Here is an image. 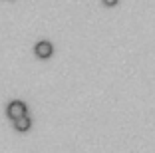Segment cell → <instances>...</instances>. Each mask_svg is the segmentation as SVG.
<instances>
[{"label": "cell", "mask_w": 155, "mask_h": 153, "mask_svg": "<svg viewBox=\"0 0 155 153\" xmlns=\"http://www.w3.org/2000/svg\"><path fill=\"white\" fill-rule=\"evenodd\" d=\"M30 125H32V119L28 115H22V117H18V119H14V127L18 131H28Z\"/></svg>", "instance_id": "cell-3"}, {"label": "cell", "mask_w": 155, "mask_h": 153, "mask_svg": "<svg viewBox=\"0 0 155 153\" xmlns=\"http://www.w3.org/2000/svg\"><path fill=\"white\" fill-rule=\"evenodd\" d=\"M34 52H36V56H38V58L46 60V58H50V56H52L54 48H52V44H50L48 40H40V42L36 44V48H34Z\"/></svg>", "instance_id": "cell-2"}, {"label": "cell", "mask_w": 155, "mask_h": 153, "mask_svg": "<svg viewBox=\"0 0 155 153\" xmlns=\"http://www.w3.org/2000/svg\"><path fill=\"white\" fill-rule=\"evenodd\" d=\"M119 0H104V6H115Z\"/></svg>", "instance_id": "cell-4"}, {"label": "cell", "mask_w": 155, "mask_h": 153, "mask_svg": "<svg viewBox=\"0 0 155 153\" xmlns=\"http://www.w3.org/2000/svg\"><path fill=\"white\" fill-rule=\"evenodd\" d=\"M6 113H8V117H12V119H18V117L26 115V104L20 101V99H14V101H10V104H8Z\"/></svg>", "instance_id": "cell-1"}]
</instances>
